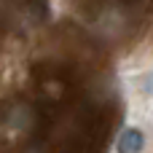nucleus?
<instances>
[{
	"label": "nucleus",
	"mask_w": 153,
	"mask_h": 153,
	"mask_svg": "<svg viewBox=\"0 0 153 153\" xmlns=\"http://www.w3.org/2000/svg\"><path fill=\"white\" fill-rule=\"evenodd\" d=\"M116 151H124V153H140V151H145V134H143L137 126H126V129H121L118 143H116Z\"/></svg>",
	"instance_id": "f257e3e1"
}]
</instances>
